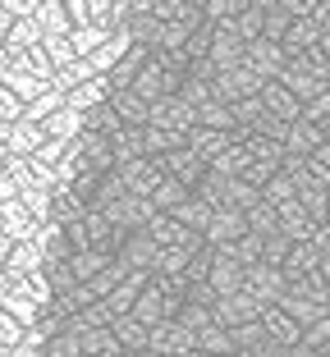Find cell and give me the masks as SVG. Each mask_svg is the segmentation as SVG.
I'll return each mask as SVG.
<instances>
[{
  "instance_id": "cell-1",
  "label": "cell",
  "mask_w": 330,
  "mask_h": 357,
  "mask_svg": "<svg viewBox=\"0 0 330 357\" xmlns=\"http://www.w3.org/2000/svg\"><path fill=\"white\" fill-rule=\"evenodd\" d=\"M110 330H115V339H119V348H128V353H147V335L151 330L142 326L133 312H124V316H115L110 321Z\"/></svg>"
},
{
  "instance_id": "cell-2",
  "label": "cell",
  "mask_w": 330,
  "mask_h": 357,
  "mask_svg": "<svg viewBox=\"0 0 330 357\" xmlns=\"http://www.w3.org/2000/svg\"><path fill=\"white\" fill-rule=\"evenodd\" d=\"M115 357H142V353H128V348H119V353Z\"/></svg>"
}]
</instances>
